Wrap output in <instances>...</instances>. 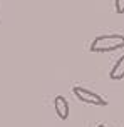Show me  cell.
<instances>
[{
  "instance_id": "6da1fadb",
  "label": "cell",
  "mask_w": 124,
  "mask_h": 127,
  "mask_svg": "<svg viewBox=\"0 0 124 127\" xmlns=\"http://www.w3.org/2000/svg\"><path fill=\"white\" fill-rule=\"evenodd\" d=\"M124 47V35L119 33H107V35H99L92 40L91 52H112Z\"/></svg>"
},
{
  "instance_id": "7a4b0ae2",
  "label": "cell",
  "mask_w": 124,
  "mask_h": 127,
  "mask_svg": "<svg viewBox=\"0 0 124 127\" xmlns=\"http://www.w3.org/2000/svg\"><path fill=\"white\" fill-rule=\"evenodd\" d=\"M72 92H74V95L77 97L79 100H81V102H84V104H91V105H99V107H106V105H107V102H106L104 97H101L99 94L92 92L91 89H85V87L76 85V87H72Z\"/></svg>"
},
{
  "instance_id": "3957f363",
  "label": "cell",
  "mask_w": 124,
  "mask_h": 127,
  "mask_svg": "<svg viewBox=\"0 0 124 127\" xmlns=\"http://www.w3.org/2000/svg\"><path fill=\"white\" fill-rule=\"evenodd\" d=\"M54 109H55V114L60 121H67V117L71 114V107H69V102L64 95H57L54 99Z\"/></svg>"
},
{
  "instance_id": "277c9868",
  "label": "cell",
  "mask_w": 124,
  "mask_h": 127,
  "mask_svg": "<svg viewBox=\"0 0 124 127\" xmlns=\"http://www.w3.org/2000/svg\"><path fill=\"white\" fill-rule=\"evenodd\" d=\"M109 77H111L112 80H121V79H124V54L112 65L111 72H109Z\"/></svg>"
},
{
  "instance_id": "5b68a950",
  "label": "cell",
  "mask_w": 124,
  "mask_h": 127,
  "mask_svg": "<svg viewBox=\"0 0 124 127\" xmlns=\"http://www.w3.org/2000/svg\"><path fill=\"white\" fill-rule=\"evenodd\" d=\"M114 8L118 13H124V0H116L114 2Z\"/></svg>"
},
{
  "instance_id": "8992f818",
  "label": "cell",
  "mask_w": 124,
  "mask_h": 127,
  "mask_svg": "<svg viewBox=\"0 0 124 127\" xmlns=\"http://www.w3.org/2000/svg\"><path fill=\"white\" fill-rule=\"evenodd\" d=\"M96 127H107L106 124H99V126H96Z\"/></svg>"
}]
</instances>
